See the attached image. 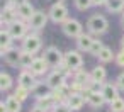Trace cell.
I'll return each mask as SVG.
<instances>
[{"mask_svg":"<svg viewBox=\"0 0 124 112\" xmlns=\"http://www.w3.org/2000/svg\"><path fill=\"white\" fill-rule=\"evenodd\" d=\"M44 60H46V63L51 66V68H54V70H68L66 68V65H65V54H61V51L58 49V48H48L46 51H44V56H43Z\"/></svg>","mask_w":124,"mask_h":112,"instance_id":"cell-1","label":"cell"},{"mask_svg":"<svg viewBox=\"0 0 124 112\" xmlns=\"http://www.w3.org/2000/svg\"><path fill=\"white\" fill-rule=\"evenodd\" d=\"M87 27H88V31H90L92 34H104V32L109 29V22H107V19H105L104 15L95 14V15H92V17L88 19Z\"/></svg>","mask_w":124,"mask_h":112,"instance_id":"cell-2","label":"cell"},{"mask_svg":"<svg viewBox=\"0 0 124 112\" xmlns=\"http://www.w3.org/2000/svg\"><path fill=\"white\" fill-rule=\"evenodd\" d=\"M49 19L56 24H63L68 19V9L63 5V2H56L49 9Z\"/></svg>","mask_w":124,"mask_h":112,"instance_id":"cell-3","label":"cell"},{"mask_svg":"<svg viewBox=\"0 0 124 112\" xmlns=\"http://www.w3.org/2000/svg\"><path fill=\"white\" fill-rule=\"evenodd\" d=\"M82 93H83V97H85L87 104H88L90 107H93V109L102 107V105L105 104V98H104L102 92H93V90H90V88H85Z\"/></svg>","mask_w":124,"mask_h":112,"instance_id":"cell-4","label":"cell"},{"mask_svg":"<svg viewBox=\"0 0 124 112\" xmlns=\"http://www.w3.org/2000/svg\"><path fill=\"white\" fill-rule=\"evenodd\" d=\"M27 24L22 21V19H16L14 22H10L9 26H7V31L10 32V36L14 37V39H21V37H24L26 36V32H27Z\"/></svg>","mask_w":124,"mask_h":112,"instance_id":"cell-5","label":"cell"},{"mask_svg":"<svg viewBox=\"0 0 124 112\" xmlns=\"http://www.w3.org/2000/svg\"><path fill=\"white\" fill-rule=\"evenodd\" d=\"M65 65L70 71H78L83 65V60H82V54L77 53V51H68L65 54Z\"/></svg>","mask_w":124,"mask_h":112,"instance_id":"cell-6","label":"cell"},{"mask_svg":"<svg viewBox=\"0 0 124 112\" xmlns=\"http://www.w3.org/2000/svg\"><path fill=\"white\" fill-rule=\"evenodd\" d=\"M63 32L68 36V37H78L82 34V24L77 21V19H66L63 24Z\"/></svg>","mask_w":124,"mask_h":112,"instance_id":"cell-7","label":"cell"},{"mask_svg":"<svg viewBox=\"0 0 124 112\" xmlns=\"http://www.w3.org/2000/svg\"><path fill=\"white\" fill-rule=\"evenodd\" d=\"M46 22H48V15H46L43 10H36V12L32 14V17L27 21V26H29L32 31H39V29H43V27L46 26Z\"/></svg>","mask_w":124,"mask_h":112,"instance_id":"cell-8","label":"cell"},{"mask_svg":"<svg viewBox=\"0 0 124 112\" xmlns=\"http://www.w3.org/2000/svg\"><path fill=\"white\" fill-rule=\"evenodd\" d=\"M36 76H38V75H34L31 70H24V71H21V75H19V85L24 87V88H27V90H34V87L38 85Z\"/></svg>","mask_w":124,"mask_h":112,"instance_id":"cell-9","label":"cell"},{"mask_svg":"<svg viewBox=\"0 0 124 112\" xmlns=\"http://www.w3.org/2000/svg\"><path fill=\"white\" fill-rule=\"evenodd\" d=\"M39 48H41V39H39L38 34H29V36L24 37V41H22V49L24 51H29V53L36 54L39 51Z\"/></svg>","mask_w":124,"mask_h":112,"instance_id":"cell-10","label":"cell"},{"mask_svg":"<svg viewBox=\"0 0 124 112\" xmlns=\"http://www.w3.org/2000/svg\"><path fill=\"white\" fill-rule=\"evenodd\" d=\"M46 83H48L53 90H58V88H61V87L66 85V82H65V75H63L60 70H54V71H51V73L48 75Z\"/></svg>","mask_w":124,"mask_h":112,"instance_id":"cell-11","label":"cell"},{"mask_svg":"<svg viewBox=\"0 0 124 112\" xmlns=\"http://www.w3.org/2000/svg\"><path fill=\"white\" fill-rule=\"evenodd\" d=\"M21 54H22V49L10 48L2 56H4V60H5L7 65H10V66H21Z\"/></svg>","mask_w":124,"mask_h":112,"instance_id":"cell-12","label":"cell"},{"mask_svg":"<svg viewBox=\"0 0 124 112\" xmlns=\"http://www.w3.org/2000/svg\"><path fill=\"white\" fill-rule=\"evenodd\" d=\"M85 97H83V93L82 92H71L70 95H68V98H66V104L73 109V110H80L83 105H85Z\"/></svg>","mask_w":124,"mask_h":112,"instance_id":"cell-13","label":"cell"},{"mask_svg":"<svg viewBox=\"0 0 124 112\" xmlns=\"http://www.w3.org/2000/svg\"><path fill=\"white\" fill-rule=\"evenodd\" d=\"M17 5H14V4H9V5H5V9L2 10V26L5 24V26H9L10 22H14L16 19H17Z\"/></svg>","mask_w":124,"mask_h":112,"instance_id":"cell-14","label":"cell"},{"mask_svg":"<svg viewBox=\"0 0 124 112\" xmlns=\"http://www.w3.org/2000/svg\"><path fill=\"white\" fill-rule=\"evenodd\" d=\"M100 92H102V95H104V98H105L107 104H110L112 100H116L119 97V87L112 85V83H104V87H102Z\"/></svg>","mask_w":124,"mask_h":112,"instance_id":"cell-15","label":"cell"},{"mask_svg":"<svg viewBox=\"0 0 124 112\" xmlns=\"http://www.w3.org/2000/svg\"><path fill=\"white\" fill-rule=\"evenodd\" d=\"M53 92H54V90H53L48 83H38V85L34 87V90H32V93H34V97H36L38 100L53 97Z\"/></svg>","mask_w":124,"mask_h":112,"instance_id":"cell-16","label":"cell"},{"mask_svg":"<svg viewBox=\"0 0 124 112\" xmlns=\"http://www.w3.org/2000/svg\"><path fill=\"white\" fill-rule=\"evenodd\" d=\"M34 12H36V10L32 9V5H31L29 2H26V0L17 5V14H19V17H21L22 21H29Z\"/></svg>","mask_w":124,"mask_h":112,"instance_id":"cell-17","label":"cell"},{"mask_svg":"<svg viewBox=\"0 0 124 112\" xmlns=\"http://www.w3.org/2000/svg\"><path fill=\"white\" fill-rule=\"evenodd\" d=\"M48 68H49V65L46 63L44 58H36V60L32 61V65L29 66V70H31L34 75H44Z\"/></svg>","mask_w":124,"mask_h":112,"instance_id":"cell-18","label":"cell"},{"mask_svg":"<svg viewBox=\"0 0 124 112\" xmlns=\"http://www.w3.org/2000/svg\"><path fill=\"white\" fill-rule=\"evenodd\" d=\"M92 44H93V37H92L90 34H83V32H82V34L77 37V46H78L80 51H90Z\"/></svg>","mask_w":124,"mask_h":112,"instance_id":"cell-19","label":"cell"},{"mask_svg":"<svg viewBox=\"0 0 124 112\" xmlns=\"http://www.w3.org/2000/svg\"><path fill=\"white\" fill-rule=\"evenodd\" d=\"M12 39H14V37L10 36V32L2 27V32H0V51H2V54H4L7 49L12 48V46H10V44H12Z\"/></svg>","mask_w":124,"mask_h":112,"instance_id":"cell-20","label":"cell"},{"mask_svg":"<svg viewBox=\"0 0 124 112\" xmlns=\"http://www.w3.org/2000/svg\"><path fill=\"white\" fill-rule=\"evenodd\" d=\"M5 105H7L9 112H21V105H22V102H21L16 95H9V97L5 98Z\"/></svg>","mask_w":124,"mask_h":112,"instance_id":"cell-21","label":"cell"},{"mask_svg":"<svg viewBox=\"0 0 124 112\" xmlns=\"http://www.w3.org/2000/svg\"><path fill=\"white\" fill-rule=\"evenodd\" d=\"M105 9L110 14H117L124 9V0H107L105 2Z\"/></svg>","mask_w":124,"mask_h":112,"instance_id":"cell-22","label":"cell"},{"mask_svg":"<svg viewBox=\"0 0 124 112\" xmlns=\"http://www.w3.org/2000/svg\"><path fill=\"white\" fill-rule=\"evenodd\" d=\"M105 76H107V71H105V68L104 66H95L92 71H90V78L92 80H95V82H104L105 80Z\"/></svg>","mask_w":124,"mask_h":112,"instance_id":"cell-23","label":"cell"},{"mask_svg":"<svg viewBox=\"0 0 124 112\" xmlns=\"http://www.w3.org/2000/svg\"><path fill=\"white\" fill-rule=\"evenodd\" d=\"M10 87H12V76L2 71L0 73V90L5 92V90H10Z\"/></svg>","mask_w":124,"mask_h":112,"instance_id":"cell-24","label":"cell"},{"mask_svg":"<svg viewBox=\"0 0 124 112\" xmlns=\"http://www.w3.org/2000/svg\"><path fill=\"white\" fill-rule=\"evenodd\" d=\"M102 63H109V61H112V58H114V53H112V49L110 48H107V46H104V49L99 53V56H97Z\"/></svg>","mask_w":124,"mask_h":112,"instance_id":"cell-25","label":"cell"},{"mask_svg":"<svg viewBox=\"0 0 124 112\" xmlns=\"http://www.w3.org/2000/svg\"><path fill=\"white\" fill-rule=\"evenodd\" d=\"M34 60H36V58H34V53H29V51H24V49H22V54H21V66H27V68H29Z\"/></svg>","mask_w":124,"mask_h":112,"instance_id":"cell-26","label":"cell"},{"mask_svg":"<svg viewBox=\"0 0 124 112\" xmlns=\"http://www.w3.org/2000/svg\"><path fill=\"white\" fill-rule=\"evenodd\" d=\"M109 107H110V112H124V98L117 97L116 100L110 102Z\"/></svg>","mask_w":124,"mask_h":112,"instance_id":"cell-27","label":"cell"},{"mask_svg":"<svg viewBox=\"0 0 124 112\" xmlns=\"http://www.w3.org/2000/svg\"><path fill=\"white\" fill-rule=\"evenodd\" d=\"M29 92H31V90H27V88H24V87L17 85V88H16V92H14V95H16L21 102H24V100L29 97Z\"/></svg>","mask_w":124,"mask_h":112,"instance_id":"cell-28","label":"cell"},{"mask_svg":"<svg viewBox=\"0 0 124 112\" xmlns=\"http://www.w3.org/2000/svg\"><path fill=\"white\" fill-rule=\"evenodd\" d=\"M73 109L66 104V102H58V104H54L53 105V109H51V112H71Z\"/></svg>","mask_w":124,"mask_h":112,"instance_id":"cell-29","label":"cell"},{"mask_svg":"<svg viewBox=\"0 0 124 112\" xmlns=\"http://www.w3.org/2000/svg\"><path fill=\"white\" fill-rule=\"evenodd\" d=\"M104 49V44H102V41H99V39H93V44H92V48H90V54H93V56H99V53Z\"/></svg>","mask_w":124,"mask_h":112,"instance_id":"cell-30","label":"cell"},{"mask_svg":"<svg viewBox=\"0 0 124 112\" xmlns=\"http://www.w3.org/2000/svg\"><path fill=\"white\" fill-rule=\"evenodd\" d=\"M90 5H93L92 0H75V7L78 10H87Z\"/></svg>","mask_w":124,"mask_h":112,"instance_id":"cell-31","label":"cell"},{"mask_svg":"<svg viewBox=\"0 0 124 112\" xmlns=\"http://www.w3.org/2000/svg\"><path fill=\"white\" fill-rule=\"evenodd\" d=\"M116 63H117V66H122L124 68V49H121L116 54Z\"/></svg>","mask_w":124,"mask_h":112,"instance_id":"cell-32","label":"cell"},{"mask_svg":"<svg viewBox=\"0 0 124 112\" xmlns=\"http://www.w3.org/2000/svg\"><path fill=\"white\" fill-rule=\"evenodd\" d=\"M116 85H117L119 88H122V90H124V73H121V75L117 76V82H116Z\"/></svg>","mask_w":124,"mask_h":112,"instance_id":"cell-33","label":"cell"},{"mask_svg":"<svg viewBox=\"0 0 124 112\" xmlns=\"http://www.w3.org/2000/svg\"><path fill=\"white\" fill-rule=\"evenodd\" d=\"M31 112H49V110H46L44 107H41V105H38V104H36V105L31 109Z\"/></svg>","mask_w":124,"mask_h":112,"instance_id":"cell-34","label":"cell"},{"mask_svg":"<svg viewBox=\"0 0 124 112\" xmlns=\"http://www.w3.org/2000/svg\"><path fill=\"white\" fill-rule=\"evenodd\" d=\"M92 2H93V5H105L107 0H92Z\"/></svg>","mask_w":124,"mask_h":112,"instance_id":"cell-35","label":"cell"},{"mask_svg":"<svg viewBox=\"0 0 124 112\" xmlns=\"http://www.w3.org/2000/svg\"><path fill=\"white\" fill-rule=\"evenodd\" d=\"M0 112H9V109H7V105H5V102L0 104Z\"/></svg>","mask_w":124,"mask_h":112,"instance_id":"cell-36","label":"cell"},{"mask_svg":"<svg viewBox=\"0 0 124 112\" xmlns=\"http://www.w3.org/2000/svg\"><path fill=\"white\" fill-rule=\"evenodd\" d=\"M121 48L124 49V37H122V41H121Z\"/></svg>","mask_w":124,"mask_h":112,"instance_id":"cell-37","label":"cell"},{"mask_svg":"<svg viewBox=\"0 0 124 112\" xmlns=\"http://www.w3.org/2000/svg\"><path fill=\"white\" fill-rule=\"evenodd\" d=\"M121 22H122V26H124V14H122V19H121Z\"/></svg>","mask_w":124,"mask_h":112,"instance_id":"cell-38","label":"cell"},{"mask_svg":"<svg viewBox=\"0 0 124 112\" xmlns=\"http://www.w3.org/2000/svg\"><path fill=\"white\" fill-rule=\"evenodd\" d=\"M53 2H54V4H56V2H63V0H53Z\"/></svg>","mask_w":124,"mask_h":112,"instance_id":"cell-39","label":"cell"}]
</instances>
